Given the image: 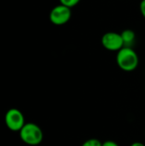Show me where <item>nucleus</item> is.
<instances>
[{"label": "nucleus", "mask_w": 145, "mask_h": 146, "mask_svg": "<svg viewBox=\"0 0 145 146\" xmlns=\"http://www.w3.org/2000/svg\"><path fill=\"white\" fill-rule=\"evenodd\" d=\"M103 143L97 139H89L85 141L81 146H102Z\"/></svg>", "instance_id": "7"}, {"label": "nucleus", "mask_w": 145, "mask_h": 146, "mask_svg": "<svg viewBox=\"0 0 145 146\" xmlns=\"http://www.w3.org/2000/svg\"><path fill=\"white\" fill-rule=\"evenodd\" d=\"M139 10L143 17L145 19V0H142L139 3Z\"/></svg>", "instance_id": "9"}, {"label": "nucleus", "mask_w": 145, "mask_h": 146, "mask_svg": "<svg viewBox=\"0 0 145 146\" xmlns=\"http://www.w3.org/2000/svg\"><path fill=\"white\" fill-rule=\"evenodd\" d=\"M4 122L6 127L13 132H20L26 124L24 115L20 110L15 108L9 109L5 113Z\"/></svg>", "instance_id": "3"}, {"label": "nucleus", "mask_w": 145, "mask_h": 146, "mask_svg": "<svg viewBox=\"0 0 145 146\" xmlns=\"http://www.w3.org/2000/svg\"><path fill=\"white\" fill-rule=\"evenodd\" d=\"M116 63L118 67L125 72L134 71L139 63L137 52L132 48L124 46L116 54Z\"/></svg>", "instance_id": "1"}, {"label": "nucleus", "mask_w": 145, "mask_h": 146, "mask_svg": "<svg viewBox=\"0 0 145 146\" xmlns=\"http://www.w3.org/2000/svg\"><path fill=\"white\" fill-rule=\"evenodd\" d=\"M72 16V10L70 8L58 4L56 5L50 12L49 19L50 22L56 26H62L68 23Z\"/></svg>", "instance_id": "4"}, {"label": "nucleus", "mask_w": 145, "mask_h": 146, "mask_svg": "<svg viewBox=\"0 0 145 146\" xmlns=\"http://www.w3.org/2000/svg\"><path fill=\"white\" fill-rule=\"evenodd\" d=\"M102 146H120L116 142L113 141V140H107V141H104L103 143Z\"/></svg>", "instance_id": "10"}, {"label": "nucleus", "mask_w": 145, "mask_h": 146, "mask_svg": "<svg viewBox=\"0 0 145 146\" xmlns=\"http://www.w3.org/2000/svg\"><path fill=\"white\" fill-rule=\"evenodd\" d=\"M130 146H145V145L141 142H135V143H132Z\"/></svg>", "instance_id": "11"}, {"label": "nucleus", "mask_w": 145, "mask_h": 146, "mask_svg": "<svg viewBox=\"0 0 145 146\" xmlns=\"http://www.w3.org/2000/svg\"><path fill=\"white\" fill-rule=\"evenodd\" d=\"M81 0H59L60 3L62 5H65L70 9L73 8L74 6H76Z\"/></svg>", "instance_id": "8"}, {"label": "nucleus", "mask_w": 145, "mask_h": 146, "mask_svg": "<svg viewBox=\"0 0 145 146\" xmlns=\"http://www.w3.org/2000/svg\"><path fill=\"white\" fill-rule=\"evenodd\" d=\"M122 40L124 42V45L127 47H131V45L134 43L136 38V33L132 29H125L121 33Z\"/></svg>", "instance_id": "6"}, {"label": "nucleus", "mask_w": 145, "mask_h": 146, "mask_svg": "<svg viewBox=\"0 0 145 146\" xmlns=\"http://www.w3.org/2000/svg\"><path fill=\"white\" fill-rule=\"evenodd\" d=\"M101 44L104 49L109 51H116V52L125 46L121 33H118L116 32L105 33L102 36Z\"/></svg>", "instance_id": "5"}, {"label": "nucleus", "mask_w": 145, "mask_h": 146, "mask_svg": "<svg viewBox=\"0 0 145 146\" xmlns=\"http://www.w3.org/2000/svg\"><path fill=\"white\" fill-rule=\"evenodd\" d=\"M21 141L28 145L36 146L41 144L44 139V133L40 127L35 123H26L19 132Z\"/></svg>", "instance_id": "2"}]
</instances>
